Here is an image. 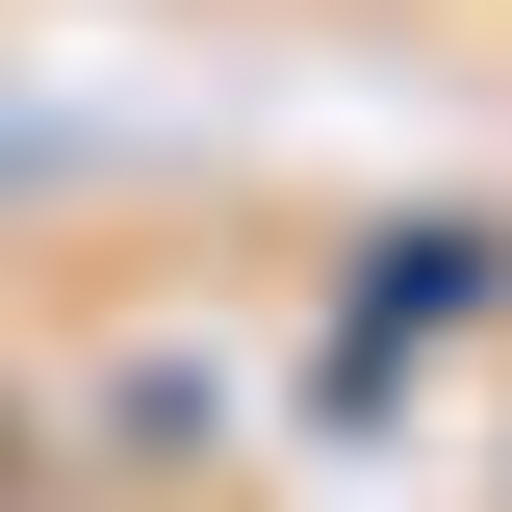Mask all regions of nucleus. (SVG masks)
Here are the masks:
<instances>
[{"mask_svg": "<svg viewBox=\"0 0 512 512\" xmlns=\"http://www.w3.org/2000/svg\"><path fill=\"white\" fill-rule=\"evenodd\" d=\"M0 512H26V436H0Z\"/></svg>", "mask_w": 512, "mask_h": 512, "instance_id": "f257e3e1", "label": "nucleus"}]
</instances>
